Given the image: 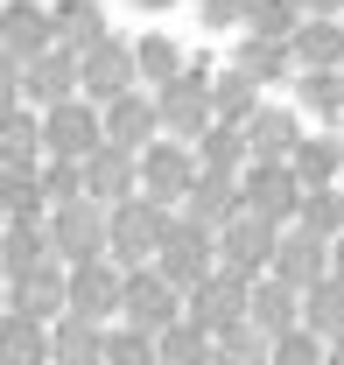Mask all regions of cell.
I'll list each match as a JSON object with an SVG mask.
<instances>
[{
  "instance_id": "6da1fadb",
  "label": "cell",
  "mask_w": 344,
  "mask_h": 365,
  "mask_svg": "<svg viewBox=\"0 0 344 365\" xmlns=\"http://www.w3.org/2000/svg\"><path fill=\"white\" fill-rule=\"evenodd\" d=\"M169 218H176V211L148 204L141 190L120 197V204L106 211V260H113V267H148L155 246H162V232H169Z\"/></svg>"
},
{
  "instance_id": "7a4b0ae2",
  "label": "cell",
  "mask_w": 344,
  "mask_h": 365,
  "mask_svg": "<svg viewBox=\"0 0 344 365\" xmlns=\"http://www.w3.org/2000/svg\"><path fill=\"white\" fill-rule=\"evenodd\" d=\"M155 127L183 148L211 127V63H183L169 85H155Z\"/></svg>"
},
{
  "instance_id": "3957f363",
  "label": "cell",
  "mask_w": 344,
  "mask_h": 365,
  "mask_svg": "<svg viewBox=\"0 0 344 365\" xmlns=\"http://www.w3.org/2000/svg\"><path fill=\"white\" fill-rule=\"evenodd\" d=\"M43 232H49V253L85 267V260H106V211L91 197H71V204H49L43 211Z\"/></svg>"
},
{
  "instance_id": "277c9868",
  "label": "cell",
  "mask_w": 344,
  "mask_h": 365,
  "mask_svg": "<svg viewBox=\"0 0 344 365\" xmlns=\"http://www.w3.org/2000/svg\"><path fill=\"white\" fill-rule=\"evenodd\" d=\"M197 182V162H190V148L169 134H155L141 155H133V190L148 197V204H162V211H176L183 204V190Z\"/></svg>"
},
{
  "instance_id": "5b68a950",
  "label": "cell",
  "mask_w": 344,
  "mask_h": 365,
  "mask_svg": "<svg viewBox=\"0 0 344 365\" xmlns=\"http://www.w3.org/2000/svg\"><path fill=\"white\" fill-rule=\"evenodd\" d=\"M120 317H127V330H141V337H162V330L183 317V295H176L155 267H120Z\"/></svg>"
},
{
  "instance_id": "8992f818",
  "label": "cell",
  "mask_w": 344,
  "mask_h": 365,
  "mask_svg": "<svg viewBox=\"0 0 344 365\" xmlns=\"http://www.w3.org/2000/svg\"><path fill=\"white\" fill-rule=\"evenodd\" d=\"M183 323H197V330L218 344L225 330H239V323H246V281H239V274H225V267H211L190 295H183Z\"/></svg>"
},
{
  "instance_id": "52a82bcc",
  "label": "cell",
  "mask_w": 344,
  "mask_h": 365,
  "mask_svg": "<svg viewBox=\"0 0 344 365\" xmlns=\"http://www.w3.org/2000/svg\"><path fill=\"white\" fill-rule=\"evenodd\" d=\"M148 267L162 274L176 295H190V288H197V281H204V274L218 267L211 232H197L190 218H169V232H162V246H155V260H148Z\"/></svg>"
},
{
  "instance_id": "ba28073f",
  "label": "cell",
  "mask_w": 344,
  "mask_h": 365,
  "mask_svg": "<svg viewBox=\"0 0 344 365\" xmlns=\"http://www.w3.org/2000/svg\"><path fill=\"white\" fill-rule=\"evenodd\" d=\"M295 176H288V162H246L239 169V211L246 218H260V225L288 232V218H295Z\"/></svg>"
},
{
  "instance_id": "9c48e42d",
  "label": "cell",
  "mask_w": 344,
  "mask_h": 365,
  "mask_svg": "<svg viewBox=\"0 0 344 365\" xmlns=\"http://www.w3.org/2000/svg\"><path fill=\"white\" fill-rule=\"evenodd\" d=\"M36 127H43V162H85L91 148H98V106L64 98V106L36 113Z\"/></svg>"
},
{
  "instance_id": "30bf717a",
  "label": "cell",
  "mask_w": 344,
  "mask_h": 365,
  "mask_svg": "<svg viewBox=\"0 0 344 365\" xmlns=\"http://www.w3.org/2000/svg\"><path fill=\"white\" fill-rule=\"evenodd\" d=\"M120 91H133V43L106 36V43H91L78 56V98L85 106H113Z\"/></svg>"
},
{
  "instance_id": "8fae6325",
  "label": "cell",
  "mask_w": 344,
  "mask_h": 365,
  "mask_svg": "<svg viewBox=\"0 0 344 365\" xmlns=\"http://www.w3.org/2000/svg\"><path fill=\"white\" fill-rule=\"evenodd\" d=\"M64 317H78V323L120 317V267H113V260H85V267H71V274H64Z\"/></svg>"
},
{
  "instance_id": "7c38bea8",
  "label": "cell",
  "mask_w": 344,
  "mask_h": 365,
  "mask_svg": "<svg viewBox=\"0 0 344 365\" xmlns=\"http://www.w3.org/2000/svg\"><path fill=\"white\" fill-rule=\"evenodd\" d=\"M330 274V246L323 239H309V232H274V253H267V281H281V288H316Z\"/></svg>"
},
{
  "instance_id": "4fadbf2b",
  "label": "cell",
  "mask_w": 344,
  "mask_h": 365,
  "mask_svg": "<svg viewBox=\"0 0 344 365\" xmlns=\"http://www.w3.org/2000/svg\"><path fill=\"white\" fill-rule=\"evenodd\" d=\"M211 253H218V267L225 274H239V281H260L267 274V253H274V225H260V218H232V225L211 239Z\"/></svg>"
},
{
  "instance_id": "5bb4252c",
  "label": "cell",
  "mask_w": 344,
  "mask_h": 365,
  "mask_svg": "<svg viewBox=\"0 0 344 365\" xmlns=\"http://www.w3.org/2000/svg\"><path fill=\"white\" fill-rule=\"evenodd\" d=\"M64 98H78V56H71V49L29 56V63H21V106H29V113H49V106H64Z\"/></svg>"
},
{
  "instance_id": "9a60e30c",
  "label": "cell",
  "mask_w": 344,
  "mask_h": 365,
  "mask_svg": "<svg viewBox=\"0 0 344 365\" xmlns=\"http://www.w3.org/2000/svg\"><path fill=\"white\" fill-rule=\"evenodd\" d=\"M155 134H162V127H155V98H148V91H120L113 106H98V140H106V148L141 155Z\"/></svg>"
},
{
  "instance_id": "2e32d148",
  "label": "cell",
  "mask_w": 344,
  "mask_h": 365,
  "mask_svg": "<svg viewBox=\"0 0 344 365\" xmlns=\"http://www.w3.org/2000/svg\"><path fill=\"white\" fill-rule=\"evenodd\" d=\"M176 218H190L197 232H211V239H218V232L239 218V176H197L190 190H183Z\"/></svg>"
},
{
  "instance_id": "e0dca14e",
  "label": "cell",
  "mask_w": 344,
  "mask_h": 365,
  "mask_svg": "<svg viewBox=\"0 0 344 365\" xmlns=\"http://www.w3.org/2000/svg\"><path fill=\"white\" fill-rule=\"evenodd\" d=\"M78 190H85L98 211H113L120 197H133V155H120V148H91L85 162H78Z\"/></svg>"
},
{
  "instance_id": "ac0fdd59",
  "label": "cell",
  "mask_w": 344,
  "mask_h": 365,
  "mask_svg": "<svg viewBox=\"0 0 344 365\" xmlns=\"http://www.w3.org/2000/svg\"><path fill=\"white\" fill-rule=\"evenodd\" d=\"M49 49V7L43 0H0V56L29 63Z\"/></svg>"
},
{
  "instance_id": "d6986e66",
  "label": "cell",
  "mask_w": 344,
  "mask_h": 365,
  "mask_svg": "<svg viewBox=\"0 0 344 365\" xmlns=\"http://www.w3.org/2000/svg\"><path fill=\"white\" fill-rule=\"evenodd\" d=\"M239 140H246V162H288V148L302 140V120L288 106H253V120L239 127Z\"/></svg>"
},
{
  "instance_id": "ffe728a7",
  "label": "cell",
  "mask_w": 344,
  "mask_h": 365,
  "mask_svg": "<svg viewBox=\"0 0 344 365\" xmlns=\"http://www.w3.org/2000/svg\"><path fill=\"white\" fill-rule=\"evenodd\" d=\"M288 176H295V190H338L344 140L338 134H302L295 148H288Z\"/></svg>"
},
{
  "instance_id": "44dd1931",
  "label": "cell",
  "mask_w": 344,
  "mask_h": 365,
  "mask_svg": "<svg viewBox=\"0 0 344 365\" xmlns=\"http://www.w3.org/2000/svg\"><path fill=\"white\" fill-rule=\"evenodd\" d=\"M113 29H106V7L98 0H56L49 7V49H71V56H85L91 43H106Z\"/></svg>"
},
{
  "instance_id": "7402d4cb",
  "label": "cell",
  "mask_w": 344,
  "mask_h": 365,
  "mask_svg": "<svg viewBox=\"0 0 344 365\" xmlns=\"http://www.w3.org/2000/svg\"><path fill=\"white\" fill-rule=\"evenodd\" d=\"M295 288H281V281H267V274H260V281H246V330H253V337H267V344H274V337H288V330H295Z\"/></svg>"
},
{
  "instance_id": "603a6c76",
  "label": "cell",
  "mask_w": 344,
  "mask_h": 365,
  "mask_svg": "<svg viewBox=\"0 0 344 365\" xmlns=\"http://www.w3.org/2000/svg\"><path fill=\"white\" fill-rule=\"evenodd\" d=\"M7 317H29V323H56L64 317V267L49 260V267H36V274H21V281H7Z\"/></svg>"
},
{
  "instance_id": "cb8c5ba5",
  "label": "cell",
  "mask_w": 344,
  "mask_h": 365,
  "mask_svg": "<svg viewBox=\"0 0 344 365\" xmlns=\"http://www.w3.org/2000/svg\"><path fill=\"white\" fill-rule=\"evenodd\" d=\"M225 71H239L246 85H281V78H295V56H288V43H267V36H239Z\"/></svg>"
},
{
  "instance_id": "d4e9b609",
  "label": "cell",
  "mask_w": 344,
  "mask_h": 365,
  "mask_svg": "<svg viewBox=\"0 0 344 365\" xmlns=\"http://www.w3.org/2000/svg\"><path fill=\"white\" fill-rule=\"evenodd\" d=\"M295 302H302L295 323L316 337V344H338V337H344V281H330V274H323L316 288H302Z\"/></svg>"
},
{
  "instance_id": "484cf974",
  "label": "cell",
  "mask_w": 344,
  "mask_h": 365,
  "mask_svg": "<svg viewBox=\"0 0 344 365\" xmlns=\"http://www.w3.org/2000/svg\"><path fill=\"white\" fill-rule=\"evenodd\" d=\"M288 56L302 71H344V21H295Z\"/></svg>"
},
{
  "instance_id": "4316f807",
  "label": "cell",
  "mask_w": 344,
  "mask_h": 365,
  "mask_svg": "<svg viewBox=\"0 0 344 365\" xmlns=\"http://www.w3.org/2000/svg\"><path fill=\"white\" fill-rule=\"evenodd\" d=\"M49 260H56V253H49L43 218H36V225H0V274H7V281H21V274L49 267Z\"/></svg>"
},
{
  "instance_id": "83f0119b",
  "label": "cell",
  "mask_w": 344,
  "mask_h": 365,
  "mask_svg": "<svg viewBox=\"0 0 344 365\" xmlns=\"http://www.w3.org/2000/svg\"><path fill=\"white\" fill-rule=\"evenodd\" d=\"M190 162H197V176H239L246 169V140H239V127H204V134L190 140Z\"/></svg>"
},
{
  "instance_id": "f1b7e54d",
  "label": "cell",
  "mask_w": 344,
  "mask_h": 365,
  "mask_svg": "<svg viewBox=\"0 0 344 365\" xmlns=\"http://www.w3.org/2000/svg\"><path fill=\"white\" fill-rule=\"evenodd\" d=\"M0 169H43V127L29 106L0 113Z\"/></svg>"
},
{
  "instance_id": "f546056e",
  "label": "cell",
  "mask_w": 344,
  "mask_h": 365,
  "mask_svg": "<svg viewBox=\"0 0 344 365\" xmlns=\"http://www.w3.org/2000/svg\"><path fill=\"white\" fill-rule=\"evenodd\" d=\"M98 351H106V330L98 323H78V317L49 323V365H98Z\"/></svg>"
},
{
  "instance_id": "4dcf8cb0",
  "label": "cell",
  "mask_w": 344,
  "mask_h": 365,
  "mask_svg": "<svg viewBox=\"0 0 344 365\" xmlns=\"http://www.w3.org/2000/svg\"><path fill=\"white\" fill-rule=\"evenodd\" d=\"M49 211L43 182H36V169H0V218L7 225H36Z\"/></svg>"
},
{
  "instance_id": "1f68e13d",
  "label": "cell",
  "mask_w": 344,
  "mask_h": 365,
  "mask_svg": "<svg viewBox=\"0 0 344 365\" xmlns=\"http://www.w3.org/2000/svg\"><path fill=\"white\" fill-rule=\"evenodd\" d=\"M260 106V85H246L239 71H211V120L218 127H246Z\"/></svg>"
},
{
  "instance_id": "d6a6232c",
  "label": "cell",
  "mask_w": 344,
  "mask_h": 365,
  "mask_svg": "<svg viewBox=\"0 0 344 365\" xmlns=\"http://www.w3.org/2000/svg\"><path fill=\"white\" fill-rule=\"evenodd\" d=\"M288 225L330 246V239L344 232V197H338V190H302V197H295V218H288Z\"/></svg>"
},
{
  "instance_id": "836d02e7",
  "label": "cell",
  "mask_w": 344,
  "mask_h": 365,
  "mask_svg": "<svg viewBox=\"0 0 344 365\" xmlns=\"http://www.w3.org/2000/svg\"><path fill=\"white\" fill-rule=\"evenodd\" d=\"M0 365H49V323L0 317Z\"/></svg>"
},
{
  "instance_id": "e575fe53",
  "label": "cell",
  "mask_w": 344,
  "mask_h": 365,
  "mask_svg": "<svg viewBox=\"0 0 344 365\" xmlns=\"http://www.w3.org/2000/svg\"><path fill=\"white\" fill-rule=\"evenodd\" d=\"M295 0H239V36H267V43H288L295 36Z\"/></svg>"
},
{
  "instance_id": "d590c367",
  "label": "cell",
  "mask_w": 344,
  "mask_h": 365,
  "mask_svg": "<svg viewBox=\"0 0 344 365\" xmlns=\"http://www.w3.org/2000/svg\"><path fill=\"white\" fill-rule=\"evenodd\" d=\"M155 365H211V337L197 330V323L176 317L162 337H155Z\"/></svg>"
},
{
  "instance_id": "8d00e7d4",
  "label": "cell",
  "mask_w": 344,
  "mask_h": 365,
  "mask_svg": "<svg viewBox=\"0 0 344 365\" xmlns=\"http://www.w3.org/2000/svg\"><path fill=\"white\" fill-rule=\"evenodd\" d=\"M295 106L316 113V120H338V113H344V78H338V71H302V78H295Z\"/></svg>"
},
{
  "instance_id": "74e56055",
  "label": "cell",
  "mask_w": 344,
  "mask_h": 365,
  "mask_svg": "<svg viewBox=\"0 0 344 365\" xmlns=\"http://www.w3.org/2000/svg\"><path fill=\"white\" fill-rule=\"evenodd\" d=\"M176 71H183V49L169 36H141L133 43V78H148V85H169Z\"/></svg>"
},
{
  "instance_id": "f35d334b",
  "label": "cell",
  "mask_w": 344,
  "mask_h": 365,
  "mask_svg": "<svg viewBox=\"0 0 344 365\" xmlns=\"http://www.w3.org/2000/svg\"><path fill=\"white\" fill-rule=\"evenodd\" d=\"M211 365H267V337H253V330L239 323V330H225L211 344Z\"/></svg>"
},
{
  "instance_id": "ab89813d",
  "label": "cell",
  "mask_w": 344,
  "mask_h": 365,
  "mask_svg": "<svg viewBox=\"0 0 344 365\" xmlns=\"http://www.w3.org/2000/svg\"><path fill=\"white\" fill-rule=\"evenodd\" d=\"M98 365H155V337H141V330H106Z\"/></svg>"
},
{
  "instance_id": "60d3db41",
  "label": "cell",
  "mask_w": 344,
  "mask_h": 365,
  "mask_svg": "<svg viewBox=\"0 0 344 365\" xmlns=\"http://www.w3.org/2000/svg\"><path fill=\"white\" fill-rule=\"evenodd\" d=\"M267 365H323V344L295 323L288 337H274V344H267Z\"/></svg>"
},
{
  "instance_id": "b9f144b4",
  "label": "cell",
  "mask_w": 344,
  "mask_h": 365,
  "mask_svg": "<svg viewBox=\"0 0 344 365\" xmlns=\"http://www.w3.org/2000/svg\"><path fill=\"white\" fill-rule=\"evenodd\" d=\"M36 182H43L49 204H71V197H85V190H78V162H43V169H36Z\"/></svg>"
},
{
  "instance_id": "7bdbcfd3",
  "label": "cell",
  "mask_w": 344,
  "mask_h": 365,
  "mask_svg": "<svg viewBox=\"0 0 344 365\" xmlns=\"http://www.w3.org/2000/svg\"><path fill=\"white\" fill-rule=\"evenodd\" d=\"M14 106H21V63L0 56V113H14Z\"/></svg>"
},
{
  "instance_id": "ee69618b",
  "label": "cell",
  "mask_w": 344,
  "mask_h": 365,
  "mask_svg": "<svg viewBox=\"0 0 344 365\" xmlns=\"http://www.w3.org/2000/svg\"><path fill=\"white\" fill-rule=\"evenodd\" d=\"M204 29H239V0H204Z\"/></svg>"
},
{
  "instance_id": "f6af8a7d",
  "label": "cell",
  "mask_w": 344,
  "mask_h": 365,
  "mask_svg": "<svg viewBox=\"0 0 344 365\" xmlns=\"http://www.w3.org/2000/svg\"><path fill=\"white\" fill-rule=\"evenodd\" d=\"M302 21H338V0H295Z\"/></svg>"
},
{
  "instance_id": "bcb514c9",
  "label": "cell",
  "mask_w": 344,
  "mask_h": 365,
  "mask_svg": "<svg viewBox=\"0 0 344 365\" xmlns=\"http://www.w3.org/2000/svg\"><path fill=\"white\" fill-rule=\"evenodd\" d=\"M330 281H344V232L330 239Z\"/></svg>"
},
{
  "instance_id": "7dc6e473",
  "label": "cell",
  "mask_w": 344,
  "mask_h": 365,
  "mask_svg": "<svg viewBox=\"0 0 344 365\" xmlns=\"http://www.w3.org/2000/svg\"><path fill=\"white\" fill-rule=\"evenodd\" d=\"M141 7H148V14H162V7H176V0H141Z\"/></svg>"
},
{
  "instance_id": "c3c4849f",
  "label": "cell",
  "mask_w": 344,
  "mask_h": 365,
  "mask_svg": "<svg viewBox=\"0 0 344 365\" xmlns=\"http://www.w3.org/2000/svg\"><path fill=\"white\" fill-rule=\"evenodd\" d=\"M338 140H344V113H338Z\"/></svg>"
},
{
  "instance_id": "681fc988",
  "label": "cell",
  "mask_w": 344,
  "mask_h": 365,
  "mask_svg": "<svg viewBox=\"0 0 344 365\" xmlns=\"http://www.w3.org/2000/svg\"><path fill=\"white\" fill-rule=\"evenodd\" d=\"M338 21H344V0H338Z\"/></svg>"
},
{
  "instance_id": "f907efd6",
  "label": "cell",
  "mask_w": 344,
  "mask_h": 365,
  "mask_svg": "<svg viewBox=\"0 0 344 365\" xmlns=\"http://www.w3.org/2000/svg\"><path fill=\"white\" fill-rule=\"evenodd\" d=\"M98 7H106V0H98Z\"/></svg>"
},
{
  "instance_id": "816d5d0a",
  "label": "cell",
  "mask_w": 344,
  "mask_h": 365,
  "mask_svg": "<svg viewBox=\"0 0 344 365\" xmlns=\"http://www.w3.org/2000/svg\"><path fill=\"white\" fill-rule=\"evenodd\" d=\"M0 317H7V309H0Z\"/></svg>"
},
{
  "instance_id": "f5cc1de1",
  "label": "cell",
  "mask_w": 344,
  "mask_h": 365,
  "mask_svg": "<svg viewBox=\"0 0 344 365\" xmlns=\"http://www.w3.org/2000/svg\"><path fill=\"white\" fill-rule=\"evenodd\" d=\"M338 78H344V71H338Z\"/></svg>"
}]
</instances>
